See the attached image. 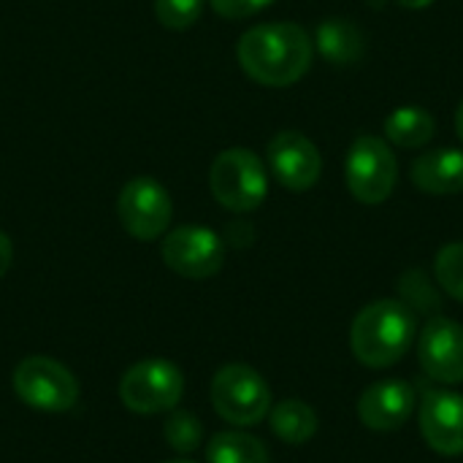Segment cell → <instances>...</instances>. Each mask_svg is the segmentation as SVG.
<instances>
[{
	"instance_id": "6da1fadb",
	"label": "cell",
	"mask_w": 463,
	"mask_h": 463,
	"mask_svg": "<svg viewBox=\"0 0 463 463\" xmlns=\"http://www.w3.org/2000/svg\"><path fill=\"white\" fill-rule=\"evenodd\" d=\"M315 41L296 22H266L250 27L236 46L241 71L263 87H290L312 65Z\"/></svg>"
},
{
	"instance_id": "7a4b0ae2",
	"label": "cell",
	"mask_w": 463,
	"mask_h": 463,
	"mask_svg": "<svg viewBox=\"0 0 463 463\" xmlns=\"http://www.w3.org/2000/svg\"><path fill=\"white\" fill-rule=\"evenodd\" d=\"M415 336V312L399 298H380L355 315L350 326V350L369 369H391L410 353Z\"/></svg>"
},
{
	"instance_id": "3957f363",
	"label": "cell",
	"mask_w": 463,
	"mask_h": 463,
	"mask_svg": "<svg viewBox=\"0 0 463 463\" xmlns=\"http://www.w3.org/2000/svg\"><path fill=\"white\" fill-rule=\"evenodd\" d=\"M209 190L214 201L233 214L255 212L266 201V193H269L266 163L247 146L222 149L212 160Z\"/></svg>"
},
{
	"instance_id": "277c9868",
	"label": "cell",
	"mask_w": 463,
	"mask_h": 463,
	"mask_svg": "<svg viewBox=\"0 0 463 463\" xmlns=\"http://www.w3.org/2000/svg\"><path fill=\"white\" fill-rule=\"evenodd\" d=\"M212 404L225 423L258 426L271 412V388L252 366L228 364L212 380Z\"/></svg>"
},
{
	"instance_id": "5b68a950",
	"label": "cell",
	"mask_w": 463,
	"mask_h": 463,
	"mask_svg": "<svg viewBox=\"0 0 463 463\" xmlns=\"http://www.w3.org/2000/svg\"><path fill=\"white\" fill-rule=\"evenodd\" d=\"M347 187L355 201L366 206L385 203L399 182V163L388 141L380 136H361L353 141L345 163Z\"/></svg>"
},
{
	"instance_id": "8992f818",
	"label": "cell",
	"mask_w": 463,
	"mask_h": 463,
	"mask_svg": "<svg viewBox=\"0 0 463 463\" xmlns=\"http://www.w3.org/2000/svg\"><path fill=\"white\" fill-rule=\"evenodd\" d=\"M117 217L138 241H155L168 233L174 220L171 193L152 176H133L117 195Z\"/></svg>"
},
{
	"instance_id": "52a82bcc",
	"label": "cell",
	"mask_w": 463,
	"mask_h": 463,
	"mask_svg": "<svg viewBox=\"0 0 463 463\" xmlns=\"http://www.w3.org/2000/svg\"><path fill=\"white\" fill-rule=\"evenodd\" d=\"M182 391H184L182 372L163 358L138 361L125 372L119 383L122 404L138 415H157L174 410L182 399Z\"/></svg>"
},
{
	"instance_id": "ba28073f",
	"label": "cell",
	"mask_w": 463,
	"mask_h": 463,
	"mask_svg": "<svg viewBox=\"0 0 463 463\" xmlns=\"http://www.w3.org/2000/svg\"><path fill=\"white\" fill-rule=\"evenodd\" d=\"M16 396L41 412H65L79 402L76 377L46 355H30L14 369Z\"/></svg>"
},
{
	"instance_id": "9c48e42d",
	"label": "cell",
	"mask_w": 463,
	"mask_h": 463,
	"mask_svg": "<svg viewBox=\"0 0 463 463\" xmlns=\"http://www.w3.org/2000/svg\"><path fill=\"white\" fill-rule=\"evenodd\" d=\"M163 263L184 279H209L225 263L222 239L206 225H179L165 233Z\"/></svg>"
},
{
	"instance_id": "30bf717a",
	"label": "cell",
	"mask_w": 463,
	"mask_h": 463,
	"mask_svg": "<svg viewBox=\"0 0 463 463\" xmlns=\"http://www.w3.org/2000/svg\"><path fill=\"white\" fill-rule=\"evenodd\" d=\"M266 160H269L271 176L293 193H307L309 187L317 184L323 174L320 149L315 146L312 138H307L298 130H279L269 141Z\"/></svg>"
},
{
	"instance_id": "8fae6325",
	"label": "cell",
	"mask_w": 463,
	"mask_h": 463,
	"mask_svg": "<svg viewBox=\"0 0 463 463\" xmlns=\"http://www.w3.org/2000/svg\"><path fill=\"white\" fill-rule=\"evenodd\" d=\"M423 372L442 385L463 383V328L450 317H431L418 342Z\"/></svg>"
},
{
	"instance_id": "7c38bea8",
	"label": "cell",
	"mask_w": 463,
	"mask_h": 463,
	"mask_svg": "<svg viewBox=\"0 0 463 463\" xmlns=\"http://www.w3.org/2000/svg\"><path fill=\"white\" fill-rule=\"evenodd\" d=\"M418 393L407 380L391 377L369 385L358 402V418L372 431H399L415 412Z\"/></svg>"
},
{
	"instance_id": "4fadbf2b",
	"label": "cell",
	"mask_w": 463,
	"mask_h": 463,
	"mask_svg": "<svg viewBox=\"0 0 463 463\" xmlns=\"http://www.w3.org/2000/svg\"><path fill=\"white\" fill-rule=\"evenodd\" d=\"M420 434L426 445L448 458L463 456V396L431 391L420 407Z\"/></svg>"
},
{
	"instance_id": "5bb4252c",
	"label": "cell",
	"mask_w": 463,
	"mask_h": 463,
	"mask_svg": "<svg viewBox=\"0 0 463 463\" xmlns=\"http://www.w3.org/2000/svg\"><path fill=\"white\" fill-rule=\"evenodd\" d=\"M418 190L429 195H456L463 190V149L445 146L423 152L410 171Z\"/></svg>"
},
{
	"instance_id": "9a60e30c",
	"label": "cell",
	"mask_w": 463,
	"mask_h": 463,
	"mask_svg": "<svg viewBox=\"0 0 463 463\" xmlns=\"http://www.w3.org/2000/svg\"><path fill=\"white\" fill-rule=\"evenodd\" d=\"M315 43H317L320 54L331 65H342V68L358 62L364 57V52H366V35L350 19H326V22H320Z\"/></svg>"
},
{
	"instance_id": "2e32d148",
	"label": "cell",
	"mask_w": 463,
	"mask_h": 463,
	"mask_svg": "<svg viewBox=\"0 0 463 463\" xmlns=\"http://www.w3.org/2000/svg\"><path fill=\"white\" fill-rule=\"evenodd\" d=\"M437 133V119L423 106H399L385 119V138L402 149H420Z\"/></svg>"
},
{
	"instance_id": "e0dca14e",
	"label": "cell",
	"mask_w": 463,
	"mask_h": 463,
	"mask_svg": "<svg viewBox=\"0 0 463 463\" xmlns=\"http://www.w3.org/2000/svg\"><path fill=\"white\" fill-rule=\"evenodd\" d=\"M269 415L271 431L288 445H307L317 434V412L301 399H285Z\"/></svg>"
},
{
	"instance_id": "ac0fdd59",
	"label": "cell",
	"mask_w": 463,
	"mask_h": 463,
	"mask_svg": "<svg viewBox=\"0 0 463 463\" xmlns=\"http://www.w3.org/2000/svg\"><path fill=\"white\" fill-rule=\"evenodd\" d=\"M209 463H269V450L258 437L241 431H222L206 448Z\"/></svg>"
},
{
	"instance_id": "d6986e66",
	"label": "cell",
	"mask_w": 463,
	"mask_h": 463,
	"mask_svg": "<svg viewBox=\"0 0 463 463\" xmlns=\"http://www.w3.org/2000/svg\"><path fill=\"white\" fill-rule=\"evenodd\" d=\"M434 274H437L439 288H442L448 296H453L456 301H463V241L445 244V247L437 252Z\"/></svg>"
},
{
	"instance_id": "ffe728a7",
	"label": "cell",
	"mask_w": 463,
	"mask_h": 463,
	"mask_svg": "<svg viewBox=\"0 0 463 463\" xmlns=\"http://www.w3.org/2000/svg\"><path fill=\"white\" fill-rule=\"evenodd\" d=\"M163 437L165 442L176 450V453H193L201 445V420L190 412H174L165 426H163Z\"/></svg>"
},
{
	"instance_id": "44dd1931",
	"label": "cell",
	"mask_w": 463,
	"mask_h": 463,
	"mask_svg": "<svg viewBox=\"0 0 463 463\" xmlns=\"http://www.w3.org/2000/svg\"><path fill=\"white\" fill-rule=\"evenodd\" d=\"M206 0H155V16L165 30H187L203 14Z\"/></svg>"
},
{
	"instance_id": "7402d4cb",
	"label": "cell",
	"mask_w": 463,
	"mask_h": 463,
	"mask_svg": "<svg viewBox=\"0 0 463 463\" xmlns=\"http://www.w3.org/2000/svg\"><path fill=\"white\" fill-rule=\"evenodd\" d=\"M274 0H209L212 11L222 19H247V16H255L258 11L269 8Z\"/></svg>"
},
{
	"instance_id": "603a6c76",
	"label": "cell",
	"mask_w": 463,
	"mask_h": 463,
	"mask_svg": "<svg viewBox=\"0 0 463 463\" xmlns=\"http://www.w3.org/2000/svg\"><path fill=\"white\" fill-rule=\"evenodd\" d=\"M11 260H14V244H11V239L0 231V279H3L5 271L11 269Z\"/></svg>"
},
{
	"instance_id": "cb8c5ba5",
	"label": "cell",
	"mask_w": 463,
	"mask_h": 463,
	"mask_svg": "<svg viewBox=\"0 0 463 463\" xmlns=\"http://www.w3.org/2000/svg\"><path fill=\"white\" fill-rule=\"evenodd\" d=\"M402 8H412V11H420V8H429L434 0H396Z\"/></svg>"
},
{
	"instance_id": "d4e9b609",
	"label": "cell",
	"mask_w": 463,
	"mask_h": 463,
	"mask_svg": "<svg viewBox=\"0 0 463 463\" xmlns=\"http://www.w3.org/2000/svg\"><path fill=\"white\" fill-rule=\"evenodd\" d=\"M456 130H458V138L463 141V103L458 106V114H456Z\"/></svg>"
},
{
	"instance_id": "484cf974",
	"label": "cell",
	"mask_w": 463,
	"mask_h": 463,
	"mask_svg": "<svg viewBox=\"0 0 463 463\" xmlns=\"http://www.w3.org/2000/svg\"><path fill=\"white\" fill-rule=\"evenodd\" d=\"M165 463H193V461H165Z\"/></svg>"
}]
</instances>
